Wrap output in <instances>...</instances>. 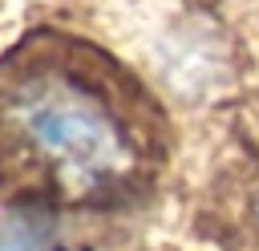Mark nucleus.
Here are the masks:
<instances>
[{
	"label": "nucleus",
	"mask_w": 259,
	"mask_h": 251,
	"mask_svg": "<svg viewBox=\"0 0 259 251\" xmlns=\"http://www.w3.org/2000/svg\"><path fill=\"white\" fill-rule=\"evenodd\" d=\"M170 142L166 105L105 45L32 28L0 53V198L121 206L158 182Z\"/></svg>",
	"instance_id": "f257e3e1"
}]
</instances>
